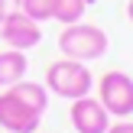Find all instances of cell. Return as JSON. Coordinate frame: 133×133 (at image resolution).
Returning <instances> with one entry per match:
<instances>
[{
	"mask_svg": "<svg viewBox=\"0 0 133 133\" xmlns=\"http://www.w3.org/2000/svg\"><path fill=\"white\" fill-rule=\"evenodd\" d=\"M45 88H49V94H58L65 101H78V97L94 91V75L84 62L58 58L45 68Z\"/></svg>",
	"mask_w": 133,
	"mask_h": 133,
	"instance_id": "obj_2",
	"label": "cell"
},
{
	"mask_svg": "<svg viewBox=\"0 0 133 133\" xmlns=\"http://www.w3.org/2000/svg\"><path fill=\"white\" fill-rule=\"evenodd\" d=\"M26 71H29L26 52H19V49H3L0 52V88H10V84L23 81Z\"/></svg>",
	"mask_w": 133,
	"mask_h": 133,
	"instance_id": "obj_8",
	"label": "cell"
},
{
	"mask_svg": "<svg viewBox=\"0 0 133 133\" xmlns=\"http://www.w3.org/2000/svg\"><path fill=\"white\" fill-rule=\"evenodd\" d=\"M84 6H88V0H19V10L26 16H32L36 23L55 19L62 26L78 23L84 16Z\"/></svg>",
	"mask_w": 133,
	"mask_h": 133,
	"instance_id": "obj_4",
	"label": "cell"
},
{
	"mask_svg": "<svg viewBox=\"0 0 133 133\" xmlns=\"http://www.w3.org/2000/svg\"><path fill=\"white\" fill-rule=\"evenodd\" d=\"M39 120H42V114H36L29 104H23L10 88L0 91V127L6 133H36Z\"/></svg>",
	"mask_w": 133,
	"mask_h": 133,
	"instance_id": "obj_6",
	"label": "cell"
},
{
	"mask_svg": "<svg viewBox=\"0 0 133 133\" xmlns=\"http://www.w3.org/2000/svg\"><path fill=\"white\" fill-rule=\"evenodd\" d=\"M13 10H19V0H0V23H3Z\"/></svg>",
	"mask_w": 133,
	"mask_h": 133,
	"instance_id": "obj_10",
	"label": "cell"
},
{
	"mask_svg": "<svg viewBox=\"0 0 133 133\" xmlns=\"http://www.w3.org/2000/svg\"><path fill=\"white\" fill-rule=\"evenodd\" d=\"M71 127H75V133H107L110 123H114V117L104 110V104L97 101L94 94H84L78 97V101H71Z\"/></svg>",
	"mask_w": 133,
	"mask_h": 133,
	"instance_id": "obj_7",
	"label": "cell"
},
{
	"mask_svg": "<svg viewBox=\"0 0 133 133\" xmlns=\"http://www.w3.org/2000/svg\"><path fill=\"white\" fill-rule=\"evenodd\" d=\"M107 32L94 23H68L58 32V52L62 58H75V62H94V58L107 55Z\"/></svg>",
	"mask_w": 133,
	"mask_h": 133,
	"instance_id": "obj_1",
	"label": "cell"
},
{
	"mask_svg": "<svg viewBox=\"0 0 133 133\" xmlns=\"http://www.w3.org/2000/svg\"><path fill=\"white\" fill-rule=\"evenodd\" d=\"M0 39L6 42V49H36L42 42V23H36L32 16H26L23 10H13L10 16L0 23Z\"/></svg>",
	"mask_w": 133,
	"mask_h": 133,
	"instance_id": "obj_5",
	"label": "cell"
},
{
	"mask_svg": "<svg viewBox=\"0 0 133 133\" xmlns=\"http://www.w3.org/2000/svg\"><path fill=\"white\" fill-rule=\"evenodd\" d=\"M97 101L104 104L110 117L117 120H127L133 114V78L127 71H104L101 81H97Z\"/></svg>",
	"mask_w": 133,
	"mask_h": 133,
	"instance_id": "obj_3",
	"label": "cell"
},
{
	"mask_svg": "<svg viewBox=\"0 0 133 133\" xmlns=\"http://www.w3.org/2000/svg\"><path fill=\"white\" fill-rule=\"evenodd\" d=\"M127 19H130V23H133V0H130V3H127Z\"/></svg>",
	"mask_w": 133,
	"mask_h": 133,
	"instance_id": "obj_12",
	"label": "cell"
},
{
	"mask_svg": "<svg viewBox=\"0 0 133 133\" xmlns=\"http://www.w3.org/2000/svg\"><path fill=\"white\" fill-rule=\"evenodd\" d=\"M107 133H133V120L127 117V120H117V123H110V130Z\"/></svg>",
	"mask_w": 133,
	"mask_h": 133,
	"instance_id": "obj_11",
	"label": "cell"
},
{
	"mask_svg": "<svg viewBox=\"0 0 133 133\" xmlns=\"http://www.w3.org/2000/svg\"><path fill=\"white\" fill-rule=\"evenodd\" d=\"M10 91L19 97L23 104H29L36 114H45V107H49V88L45 84H39V81H16V84H10Z\"/></svg>",
	"mask_w": 133,
	"mask_h": 133,
	"instance_id": "obj_9",
	"label": "cell"
}]
</instances>
